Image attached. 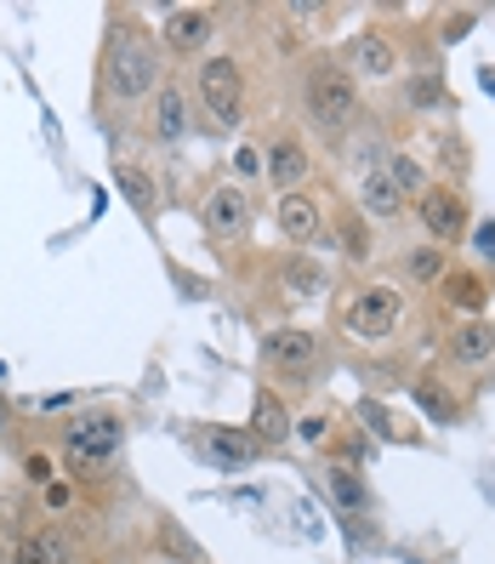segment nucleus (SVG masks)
Returning <instances> with one entry per match:
<instances>
[{
	"label": "nucleus",
	"instance_id": "obj_27",
	"mask_svg": "<svg viewBox=\"0 0 495 564\" xmlns=\"http://www.w3.org/2000/svg\"><path fill=\"white\" fill-rule=\"evenodd\" d=\"M473 29V12H455V18H444V41H461Z\"/></svg>",
	"mask_w": 495,
	"mask_h": 564
},
{
	"label": "nucleus",
	"instance_id": "obj_30",
	"mask_svg": "<svg viewBox=\"0 0 495 564\" xmlns=\"http://www.w3.org/2000/svg\"><path fill=\"white\" fill-rule=\"evenodd\" d=\"M416 104H439V80H416Z\"/></svg>",
	"mask_w": 495,
	"mask_h": 564
},
{
	"label": "nucleus",
	"instance_id": "obj_21",
	"mask_svg": "<svg viewBox=\"0 0 495 564\" xmlns=\"http://www.w3.org/2000/svg\"><path fill=\"white\" fill-rule=\"evenodd\" d=\"M330 496H337L342 508H365V479L353 468H330Z\"/></svg>",
	"mask_w": 495,
	"mask_h": 564
},
{
	"label": "nucleus",
	"instance_id": "obj_26",
	"mask_svg": "<svg viewBox=\"0 0 495 564\" xmlns=\"http://www.w3.org/2000/svg\"><path fill=\"white\" fill-rule=\"evenodd\" d=\"M342 240H348V257H365V251H371V240H365V228H359V223L342 228Z\"/></svg>",
	"mask_w": 495,
	"mask_h": 564
},
{
	"label": "nucleus",
	"instance_id": "obj_18",
	"mask_svg": "<svg viewBox=\"0 0 495 564\" xmlns=\"http://www.w3.org/2000/svg\"><path fill=\"white\" fill-rule=\"evenodd\" d=\"M114 183H120V194H125L138 212H154V177H148V172H138V165H120Z\"/></svg>",
	"mask_w": 495,
	"mask_h": 564
},
{
	"label": "nucleus",
	"instance_id": "obj_31",
	"mask_svg": "<svg viewBox=\"0 0 495 564\" xmlns=\"http://www.w3.org/2000/svg\"><path fill=\"white\" fill-rule=\"evenodd\" d=\"M29 479L46 485V479H52V462H46V456H29Z\"/></svg>",
	"mask_w": 495,
	"mask_h": 564
},
{
	"label": "nucleus",
	"instance_id": "obj_12",
	"mask_svg": "<svg viewBox=\"0 0 495 564\" xmlns=\"http://www.w3.org/2000/svg\"><path fill=\"white\" fill-rule=\"evenodd\" d=\"M279 228L290 240H314L319 235V200H308V194H285L279 200Z\"/></svg>",
	"mask_w": 495,
	"mask_h": 564
},
{
	"label": "nucleus",
	"instance_id": "obj_1",
	"mask_svg": "<svg viewBox=\"0 0 495 564\" xmlns=\"http://www.w3.org/2000/svg\"><path fill=\"white\" fill-rule=\"evenodd\" d=\"M154 80H160L154 46H148L143 35H120V41H114V57H109V91L131 104V97L154 91Z\"/></svg>",
	"mask_w": 495,
	"mask_h": 564
},
{
	"label": "nucleus",
	"instance_id": "obj_16",
	"mask_svg": "<svg viewBox=\"0 0 495 564\" xmlns=\"http://www.w3.org/2000/svg\"><path fill=\"white\" fill-rule=\"evenodd\" d=\"M251 434H256V440H274V445H279V440L290 434V416H285V405H279V400H268V393H262V400H256V427H251Z\"/></svg>",
	"mask_w": 495,
	"mask_h": 564
},
{
	"label": "nucleus",
	"instance_id": "obj_5",
	"mask_svg": "<svg viewBox=\"0 0 495 564\" xmlns=\"http://www.w3.org/2000/svg\"><path fill=\"white\" fill-rule=\"evenodd\" d=\"M120 451V416H91L69 434V462L75 468H91V462H109Z\"/></svg>",
	"mask_w": 495,
	"mask_h": 564
},
{
	"label": "nucleus",
	"instance_id": "obj_15",
	"mask_svg": "<svg viewBox=\"0 0 495 564\" xmlns=\"http://www.w3.org/2000/svg\"><path fill=\"white\" fill-rule=\"evenodd\" d=\"M353 63L365 75H393V46L382 41V35H359L353 41Z\"/></svg>",
	"mask_w": 495,
	"mask_h": 564
},
{
	"label": "nucleus",
	"instance_id": "obj_33",
	"mask_svg": "<svg viewBox=\"0 0 495 564\" xmlns=\"http://www.w3.org/2000/svg\"><path fill=\"white\" fill-rule=\"evenodd\" d=\"M479 251H484V257H495V223H484V228H479Z\"/></svg>",
	"mask_w": 495,
	"mask_h": 564
},
{
	"label": "nucleus",
	"instance_id": "obj_17",
	"mask_svg": "<svg viewBox=\"0 0 495 564\" xmlns=\"http://www.w3.org/2000/svg\"><path fill=\"white\" fill-rule=\"evenodd\" d=\"M365 212L371 217H399V188L387 183V172H371L365 177Z\"/></svg>",
	"mask_w": 495,
	"mask_h": 564
},
{
	"label": "nucleus",
	"instance_id": "obj_3",
	"mask_svg": "<svg viewBox=\"0 0 495 564\" xmlns=\"http://www.w3.org/2000/svg\"><path fill=\"white\" fill-rule=\"evenodd\" d=\"M200 97L217 120H240V97H245V80H240V63L234 57H211L200 63Z\"/></svg>",
	"mask_w": 495,
	"mask_h": 564
},
{
	"label": "nucleus",
	"instance_id": "obj_2",
	"mask_svg": "<svg viewBox=\"0 0 495 564\" xmlns=\"http://www.w3.org/2000/svg\"><path fill=\"white\" fill-rule=\"evenodd\" d=\"M308 115L319 131H342L353 115H359V91H353V75L348 69H319L308 80Z\"/></svg>",
	"mask_w": 495,
	"mask_h": 564
},
{
	"label": "nucleus",
	"instance_id": "obj_13",
	"mask_svg": "<svg viewBox=\"0 0 495 564\" xmlns=\"http://www.w3.org/2000/svg\"><path fill=\"white\" fill-rule=\"evenodd\" d=\"M268 177L285 183V188H290V183H302V177H308V149L296 143V138H279V143L268 149Z\"/></svg>",
	"mask_w": 495,
	"mask_h": 564
},
{
	"label": "nucleus",
	"instance_id": "obj_35",
	"mask_svg": "<svg viewBox=\"0 0 495 564\" xmlns=\"http://www.w3.org/2000/svg\"><path fill=\"white\" fill-rule=\"evenodd\" d=\"M0 564H7V558H0Z\"/></svg>",
	"mask_w": 495,
	"mask_h": 564
},
{
	"label": "nucleus",
	"instance_id": "obj_22",
	"mask_svg": "<svg viewBox=\"0 0 495 564\" xmlns=\"http://www.w3.org/2000/svg\"><path fill=\"white\" fill-rule=\"evenodd\" d=\"M285 280H290V291H296V296H319V285H324V274L314 269V262H302V257H296L290 269H285Z\"/></svg>",
	"mask_w": 495,
	"mask_h": 564
},
{
	"label": "nucleus",
	"instance_id": "obj_8",
	"mask_svg": "<svg viewBox=\"0 0 495 564\" xmlns=\"http://www.w3.org/2000/svg\"><path fill=\"white\" fill-rule=\"evenodd\" d=\"M421 223L433 228L439 240H455L461 228H468V206H461L450 188H427V200H421Z\"/></svg>",
	"mask_w": 495,
	"mask_h": 564
},
{
	"label": "nucleus",
	"instance_id": "obj_25",
	"mask_svg": "<svg viewBox=\"0 0 495 564\" xmlns=\"http://www.w3.org/2000/svg\"><path fill=\"white\" fill-rule=\"evenodd\" d=\"M416 400H421V405H427V411H433V416H439V422H444V416H450V405H444V393H439V382H421V388H416Z\"/></svg>",
	"mask_w": 495,
	"mask_h": 564
},
{
	"label": "nucleus",
	"instance_id": "obj_14",
	"mask_svg": "<svg viewBox=\"0 0 495 564\" xmlns=\"http://www.w3.org/2000/svg\"><path fill=\"white\" fill-rule=\"evenodd\" d=\"M450 348H455V359L479 365V359H490V354H495V330H490V325H461Z\"/></svg>",
	"mask_w": 495,
	"mask_h": 564
},
{
	"label": "nucleus",
	"instance_id": "obj_28",
	"mask_svg": "<svg viewBox=\"0 0 495 564\" xmlns=\"http://www.w3.org/2000/svg\"><path fill=\"white\" fill-rule=\"evenodd\" d=\"M234 165H240V177H256V172H262V154H256V149H240Z\"/></svg>",
	"mask_w": 495,
	"mask_h": 564
},
{
	"label": "nucleus",
	"instance_id": "obj_19",
	"mask_svg": "<svg viewBox=\"0 0 495 564\" xmlns=\"http://www.w3.org/2000/svg\"><path fill=\"white\" fill-rule=\"evenodd\" d=\"M154 131H160L165 143H177V138H183V91H177V86H165V91H160V115H154Z\"/></svg>",
	"mask_w": 495,
	"mask_h": 564
},
{
	"label": "nucleus",
	"instance_id": "obj_9",
	"mask_svg": "<svg viewBox=\"0 0 495 564\" xmlns=\"http://www.w3.org/2000/svg\"><path fill=\"white\" fill-rule=\"evenodd\" d=\"M262 354H268V365H274V371H308V365H314V354H319V343L308 337V330H274V337H268V348H262Z\"/></svg>",
	"mask_w": 495,
	"mask_h": 564
},
{
	"label": "nucleus",
	"instance_id": "obj_11",
	"mask_svg": "<svg viewBox=\"0 0 495 564\" xmlns=\"http://www.w3.org/2000/svg\"><path fill=\"white\" fill-rule=\"evenodd\" d=\"M206 451H211V462H222V468H251V462H256V440L234 434V427H211Z\"/></svg>",
	"mask_w": 495,
	"mask_h": 564
},
{
	"label": "nucleus",
	"instance_id": "obj_20",
	"mask_svg": "<svg viewBox=\"0 0 495 564\" xmlns=\"http://www.w3.org/2000/svg\"><path fill=\"white\" fill-rule=\"evenodd\" d=\"M444 291H450V303H455V308H468V314H479V308L490 303L484 280H473V274H450V280H444Z\"/></svg>",
	"mask_w": 495,
	"mask_h": 564
},
{
	"label": "nucleus",
	"instance_id": "obj_10",
	"mask_svg": "<svg viewBox=\"0 0 495 564\" xmlns=\"http://www.w3.org/2000/svg\"><path fill=\"white\" fill-rule=\"evenodd\" d=\"M12 564H69V536L63 530H35L12 547Z\"/></svg>",
	"mask_w": 495,
	"mask_h": 564
},
{
	"label": "nucleus",
	"instance_id": "obj_32",
	"mask_svg": "<svg viewBox=\"0 0 495 564\" xmlns=\"http://www.w3.org/2000/svg\"><path fill=\"white\" fill-rule=\"evenodd\" d=\"M296 434H302V440H308V445H319V440H324V422H319V416H314V422H302V427H296Z\"/></svg>",
	"mask_w": 495,
	"mask_h": 564
},
{
	"label": "nucleus",
	"instance_id": "obj_29",
	"mask_svg": "<svg viewBox=\"0 0 495 564\" xmlns=\"http://www.w3.org/2000/svg\"><path fill=\"white\" fill-rule=\"evenodd\" d=\"M365 422H371V427H382V434H393V422H387V411H382V405H376V400H371V405H365Z\"/></svg>",
	"mask_w": 495,
	"mask_h": 564
},
{
	"label": "nucleus",
	"instance_id": "obj_4",
	"mask_svg": "<svg viewBox=\"0 0 495 564\" xmlns=\"http://www.w3.org/2000/svg\"><path fill=\"white\" fill-rule=\"evenodd\" d=\"M393 319H399V291L393 285L359 291V303L348 308V330H359V337H387Z\"/></svg>",
	"mask_w": 495,
	"mask_h": 564
},
{
	"label": "nucleus",
	"instance_id": "obj_23",
	"mask_svg": "<svg viewBox=\"0 0 495 564\" xmlns=\"http://www.w3.org/2000/svg\"><path fill=\"white\" fill-rule=\"evenodd\" d=\"M387 183L399 188V194H405V188H421V165H416L410 154H393V160H387Z\"/></svg>",
	"mask_w": 495,
	"mask_h": 564
},
{
	"label": "nucleus",
	"instance_id": "obj_7",
	"mask_svg": "<svg viewBox=\"0 0 495 564\" xmlns=\"http://www.w3.org/2000/svg\"><path fill=\"white\" fill-rule=\"evenodd\" d=\"M211 12H200V7H183V12H172L165 18V46L172 52H200L206 41H211Z\"/></svg>",
	"mask_w": 495,
	"mask_h": 564
},
{
	"label": "nucleus",
	"instance_id": "obj_34",
	"mask_svg": "<svg viewBox=\"0 0 495 564\" xmlns=\"http://www.w3.org/2000/svg\"><path fill=\"white\" fill-rule=\"evenodd\" d=\"M0 416H7V400H0Z\"/></svg>",
	"mask_w": 495,
	"mask_h": 564
},
{
	"label": "nucleus",
	"instance_id": "obj_24",
	"mask_svg": "<svg viewBox=\"0 0 495 564\" xmlns=\"http://www.w3.org/2000/svg\"><path fill=\"white\" fill-rule=\"evenodd\" d=\"M439 274H444L439 251H416V257H410V280H439Z\"/></svg>",
	"mask_w": 495,
	"mask_h": 564
},
{
	"label": "nucleus",
	"instance_id": "obj_6",
	"mask_svg": "<svg viewBox=\"0 0 495 564\" xmlns=\"http://www.w3.org/2000/svg\"><path fill=\"white\" fill-rule=\"evenodd\" d=\"M245 223H251V206H245V194L240 188H211V200H206V228L222 240H240L245 235Z\"/></svg>",
	"mask_w": 495,
	"mask_h": 564
}]
</instances>
